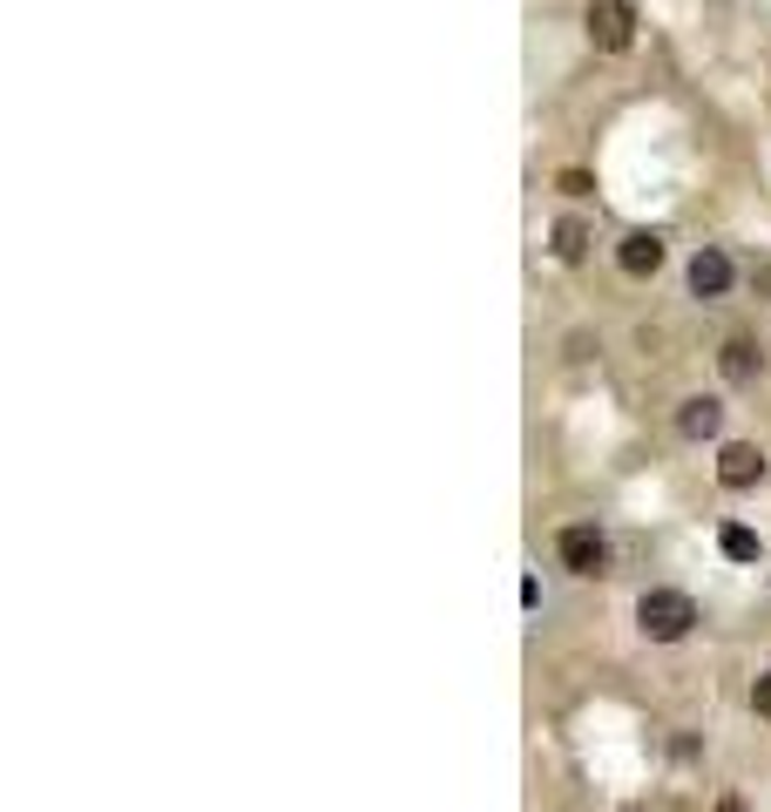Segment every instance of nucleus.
Wrapping results in <instances>:
<instances>
[{
	"label": "nucleus",
	"instance_id": "1",
	"mask_svg": "<svg viewBox=\"0 0 771 812\" xmlns=\"http://www.w3.org/2000/svg\"><path fill=\"white\" fill-rule=\"evenodd\" d=\"M636 624L649 643H683L690 630H698V603H690L683 590H643L636 596Z\"/></svg>",
	"mask_w": 771,
	"mask_h": 812
},
{
	"label": "nucleus",
	"instance_id": "2",
	"mask_svg": "<svg viewBox=\"0 0 771 812\" xmlns=\"http://www.w3.org/2000/svg\"><path fill=\"white\" fill-rule=\"evenodd\" d=\"M555 556H562L568 575H602V569H609V535H602L596 522H568V528L555 535Z\"/></svg>",
	"mask_w": 771,
	"mask_h": 812
},
{
	"label": "nucleus",
	"instance_id": "3",
	"mask_svg": "<svg viewBox=\"0 0 771 812\" xmlns=\"http://www.w3.org/2000/svg\"><path fill=\"white\" fill-rule=\"evenodd\" d=\"M589 42L602 55H623L630 48V34H636V14H630V0H589Z\"/></svg>",
	"mask_w": 771,
	"mask_h": 812
},
{
	"label": "nucleus",
	"instance_id": "4",
	"mask_svg": "<svg viewBox=\"0 0 771 812\" xmlns=\"http://www.w3.org/2000/svg\"><path fill=\"white\" fill-rule=\"evenodd\" d=\"M758 481H764V454H758L751 441H730V447L717 454V488L745 494V488H758Z\"/></svg>",
	"mask_w": 771,
	"mask_h": 812
},
{
	"label": "nucleus",
	"instance_id": "5",
	"mask_svg": "<svg viewBox=\"0 0 771 812\" xmlns=\"http://www.w3.org/2000/svg\"><path fill=\"white\" fill-rule=\"evenodd\" d=\"M616 264L630 271V278H657L664 271V238L657 230H630V238L616 244Z\"/></svg>",
	"mask_w": 771,
	"mask_h": 812
},
{
	"label": "nucleus",
	"instance_id": "6",
	"mask_svg": "<svg viewBox=\"0 0 771 812\" xmlns=\"http://www.w3.org/2000/svg\"><path fill=\"white\" fill-rule=\"evenodd\" d=\"M724 427V400H711V393H690L683 407H677V434L683 441H711Z\"/></svg>",
	"mask_w": 771,
	"mask_h": 812
},
{
	"label": "nucleus",
	"instance_id": "7",
	"mask_svg": "<svg viewBox=\"0 0 771 812\" xmlns=\"http://www.w3.org/2000/svg\"><path fill=\"white\" fill-rule=\"evenodd\" d=\"M717 366H724V379H730V386H751V379L764 373V345H758V339H724Z\"/></svg>",
	"mask_w": 771,
	"mask_h": 812
},
{
	"label": "nucleus",
	"instance_id": "8",
	"mask_svg": "<svg viewBox=\"0 0 771 812\" xmlns=\"http://www.w3.org/2000/svg\"><path fill=\"white\" fill-rule=\"evenodd\" d=\"M690 291H698V298H724L730 291V258L724 251H698V258H690Z\"/></svg>",
	"mask_w": 771,
	"mask_h": 812
},
{
	"label": "nucleus",
	"instance_id": "9",
	"mask_svg": "<svg viewBox=\"0 0 771 812\" xmlns=\"http://www.w3.org/2000/svg\"><path fill=\"white\" fill-rule=\"evenodd\" d=\"M555 258H562V264H582V258H589V224L562 217V224H555Z\"/></svg>",
	"mask_w": 771,
	"mask_h": 812
},
{
	"label": "nucleus",
	"instance_id": "10",
	"mask_svg": "<svg viewBox=\"0 0 771 812\" xmlns=\"http://www.w3.org/2000/svg\"><path fill=\"white\" fill-rule=\"evenodd\" d=\"M717 549H724L730 562H758V535H751L745 522H724V528H717Z\"/></svg>",
	"mask_w": 771,
	"mask_h": 812
},
{
	"label": "nucleus",
	"instance_id": "11",
	"mask_svg": "<svg viewBox=\"0 0 771 812\" xmlns=\"http://www.w3.org/2000/svg\"><path fill=\"white\" fill-rule=\"evenodd\" d=\"M555 190H562V197H589L596 183H589V170H562V176H555Z\"/></svg>",
	"mask_w": 771,
	"mask_h": 812
},
{
	"label": "nucleus",
	"instance_id": "12",
	"mask_svg": "<svg viewBox=\"0 0 771 812\" xmlns=\"http://www.w3.org/2000/svg\"><path fill=\"white\" fill-rule=\"evenodd\" d=\"M751 711H758V718H764V724H771V671H764V677H758V684H751Z\"/></svg>",
	"mask_w": 771,
	"mask_h": 812
},
{
	"label": "nucleus",
	"instance_id": "13",
	"mask_svg": "<svg viewBox=\"0 0 771 812\" xmlns=\"http://www.w3.org/2000/svg\"><path fill=\"white\" fill-rule=\"evenodd\" d=\"M717 812H745V805H738V799H724V805H717Z\"/></svg>",
	"mask_w": 771,
	"mask_h": 812
}]
</instances>
